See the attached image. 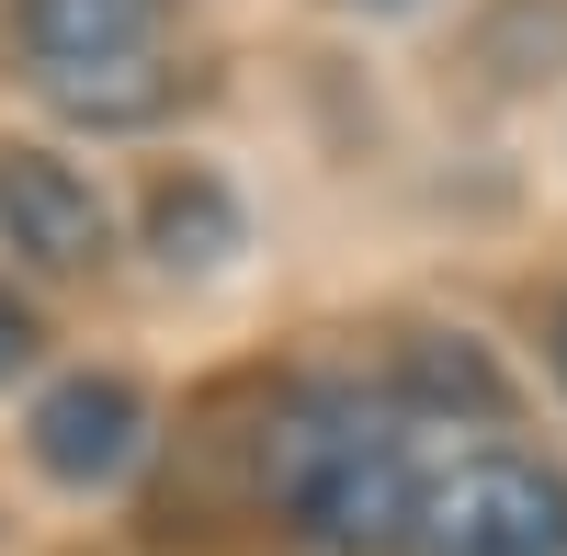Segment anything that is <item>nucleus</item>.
Wrapping results in <instances>:
<instances>
[{
    "mask_svg": "<svg viewBox=\"0 0 567 556\" xmlns=\"http://www.w3.org/2000/svg\"><path fill=\"white\" fill-rule=\"evenodd\" d=\"M159 23H171V0H12V45H23L34 80L103 69V58H148Z\"/></svg>",
    "mask_w": 567,
    "mask_h": 556,
    "instance_id": "5",
    "label": "nucleus"
},
{
    "mask_svg": "<svg viewBox=\"0 0 567 556\" xmlns=\"http://www.w3.org/2000/svg\"><path fill=\"white\" fill-rule=\"evenodd\" d=\"M261 488L284 500V523H307L329 556H398L420 454H409V398L318 387L284 409V432L261 443Z\"/></svg>",
    "mask_w": 567,
    "mask_h": 556,
    "instance_id": "1",
    "label": "nucleus"
},
{
    "mask_svg": "<svg viewBox=\"0 0 567 556\" xmlns=\"http://www.w3.org/2000/svg\"><path fill=\"white\" fill-rule=\"evenodd\" d=\"M556 387H567V307H556Z\"/></svg>",
    "mask_w": 567,
    "mask_h": 556,
    "instance_id": "11",
    "label": "nucleus"
},
{
    "mask_svg": "<svg viewBox=\"0 0 567 556\" xmlns=\"http://www.w3.org/2000/svg\"><path fill=\"white\" fill-rule=\"evenodd\" d=\"M398 556H567V477L545 454H511V443L420 466Z\"/></svg>",
    "mask_w": 567,
    "mask_h": 556,
    "instance_id": "2",
    "label": "nucleus"
},
{
    "mask_svg": "<svg viewBox=\"0 0 567 556\" xmlns=\"http://www.w3.org/2000/svg\"><path fill=\"white\" fill-rule=\"evenodd\" d=\"M341 12H420V0H341Z\"/></svg>",
    "mask_w": 567,
    "mask_h": 556,
    "instance_id": "10",
    "label": "nucleus"
},
{
    "mask_svg": "<svg viewBox=\"0 0 567 556\" xmlns=\"http://www.w3.org/2000/svg\"><path fill=\"white\" fill-rule=\"evenodd\" d=\"M23 454L58 488H114L136 454H148V398L125 375H58L34 398V421H23Z\"/></svg>",
    "mask_w": 567,
    "mask_h": 556,
    "instance_id": "4",
    "label": "nucleus"
},
{
    "mask_svg": "<svg viewBox=\"0 0 567 556\" xmlns=\"http://www.w3.org/2000/svg\"><path fill=\"white\" fill-rule=\"evenodd\" d=\"M0 250L23 272H91L114 250V216L58 148H0Z\"/></svg>",
    "mask_w": 567,
    "mask_h": 556,
    "instance_id": "3",
    "label": "nucleus"
},
{
    "mask_svg": "<svg viewBox=\"0 0 567 556\" xmlns=\"http://www.w3.org/2000/svg\"><path fill=\"white\" fill-rule=\"evenodd\" d=\"M23 363H34V307L0 296V375H23Z\"/></svg>",
    "mask_w": 567,
    "mask_h": 556,
    "instance_id": "9",
    "label": "nucleus"
},
{
    "mask_svg": "<svg viewBox=\"0 0 567 556\" xmlns=\"http://www.w3.org/2000/svg\"><path fill=\"white\" fill-rule=\"evenodd\" d=\"M171 91H182V69H159V58H103V69H58V80H45V103H69V114H91V125H148Z\"/></svg>",
    "mask_w": 567,
    "mask_h": 556,
    "instance_id": "7",
    "label": "nucleus"
},
{
    "mask_svg": "<svg viewBox=\"0 0 567 556\" xmlns=\"http://www.w3.org/2000/svg\"><path fill=\"white\" fill-rule=\"evenodd\" d=\"M148 239H159V261H171V272H182V261L205 272V261L239 250V205H227L205 171H182V182H159V194H148Z\"/></svg>",
    "mask_w": 567,
    "mask_h": 556,
    "instance_id": "6",
    "label": "nucleus"
},
{
    "mask_svg": "<svg viewBox=\"0 0 567 556\" xmlns=\"http://www.w3.org/2000/svg\"><path fill=\"white\" fill-rule=\"evenodd\" d=\"M409 398H454V409H477V421H488V409H499V375H488V352H443V341H420L409 352Z\"/></svg>",
    "mask_w": 567,
    "mask_h": 556,
    "instance_id": "8",
    "label": "nucleus"
}]
</instances>
